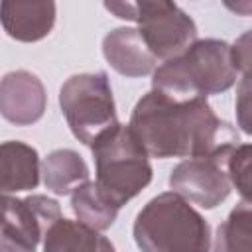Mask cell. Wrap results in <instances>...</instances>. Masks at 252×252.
I'll list each match as a JSON object with an SVG mask.
<instances>
[{"label": "cell", "instance_id": "3957f363", "mask_svg": "<svg viewBox=\"0 0 252 252\" xmlns=\"http://www.w3.org/2000/svg\"><path fill=\"white\" fill-rule=\"evenodd\" d=\"M134 240L142 252H209L211 228L187 199L167 191L138 213Z\"/></svg>", "mask_w": 252, "mask_h": 252}, {"label": "cell", "instance_id": "6da1fadb", "mask_svg": "<svg viewBox=\"0 0 252 252\" xmlns=\"http://www.w3.org/2000/svg\"><path fill=\"white\" fill-rule=\"evenodd\" d=\"M148 156L228 159L238 132L220 120L207 98L177 100L159 91L146 93L134 106L130 124Z\"/></svg>", "mask_w": 252, "mask_h": 252}, {"label": "cell", "instance_id": "ffe728a7", "mask_svg": "<svg viewBox=\"0 0 252 252\" xmlns=\"http://www.w3.org/2000/svg\"><path fill=\"white\" fill-rule=\"evenodd\" d=\"M2 252H35V248H30V246L16 242L8 236H2Z\"/></svg>", "mask_w": 252, "mask_h": 252}, {"label": "cell", "instance_id": "5bb4252c", "mask_svg": "<svg viewBox=\"0 0 252 252\" xmlns=\"http://www.w3.org/2000/svg\"><path fill=\"white\" fill-rule=\"evenodd\" d=\"M43 183L55 195H69L89 181V167L73 150H55L41 163Z\"/></svg>", "mask_w": 252, "mask_h": 252}, {"label": "cell", "instance_id": "52a82bcc", "mask_svg": "<svg viewBox=\"0 0 252 252\" xmlns=\"http://www.w3.org/2000/svg\"><path fill=\"white\" fill-rule=\"evenodd\" d=\"M224 165V159L215 158L183 159L171 169L169 187L189 203L203 209H215L230 193V179Z\"/></svg>", "mask_w": 252, "mask_h": 252}, {"label": "cell", "instance_id": "9c48e42d", "mask_svg": "<svg viewBox=\"0 0 252 252\" xmlns=\"http://www.w3.org/2000/svg\"><path fill=\"white\" fill-rule=\"evenodd\" d=\"M47 94L30 71H12L0 83V112L16 126H30L43 116Z\"/></svg>", "mask_w": 252, "mask_h": 252}, {"label": "cell", "instance_id": "277c9868", "mask_svg": "<svg viewBox=\"0 0 252 252\" xmlns=\"http://www.w3.org/2000/svg\"><path fill=\"white\" fill-rule=\"evenodd\" d=\"M96 187L114 205L122 207L152 181L148 152L130 126L114 124L93 144Z\"/></svg>", "mask_w": 252, "mask_h": 252}, {"label": "cell", "instance_id": "7c38bea8", "mask_svg": "<svg viewBox=\"0 0 252 252\" xmlns=\"http://www.w3.org/2000/svg\"><path fill=\"white\" fill-rule=\"evenodd\" d=\"M2 193H18L35 189L39 183V156L35 148L24 142H4L0 146Z\"/></svg>", "mask_w": 252, "mask_h": 252}, {"label": "cell", "instance_id": "4fadbf2b", "mask_svg": "<svg viewBox=\"0 0 252 252\" xmlns=\"http://www.w3.org/2000/svg\"><path fill=\"white\" fill-rule=\"evenodd\" d=\"M43 252H114V246L98 230L61 217L47 228Z\"/></svg>", "mask_w": 252, "mask_h": 252}, {"label": "cell", "instance_id": "e0dca14e", "mask_svg": "<svg viewBox=\"0 0 252 252\" xmlns=\"http://www.w3.org/2000/svg\"><path fill=\"white\" fill-rule=\"evenodd\" d=\"M230 185L246 203H252V144H238L226 159Z\"/></svg>", "mask_w": 252, "mask_h": 252}, {"label": "cell", "instance_id": "9a60e30c", "mask_svg": "<svg viewBox=\"0 0 252 252\" xmlns=\"http://www.w3.org/2000/svg\"><path fill=\"white\" fill-rule=\"evenodd\" d=\"M71 207L77 215L79 222L94 228L106 230L112 226L118 215V207H114L96 187L94 181H87L71 193Z\"/></svg>", "mask_w": 252, "mask_h": 252}, {"label": "cell", "instance_id": "30bf717a", "mask_svg": "<svg viewBox=\"0 0 252 252\" xmlns=\"http://www.w3.org/2000/svg\"><path fill=\"white\" fill-rule=\"evenodd\" d=\"M108 65L124 77H144L156 71V57L136 28H116L102 39Z\"/></svg>", "mask_w": 252, "mask_h": 252}, {"label": "cell", "instance_id": "ac0fdd59", "mask_svg": "<svg viewBox=\"0 0 252 252\" xmlns=\"http://www.w3.org/2000/svg\"><path fill=\"white\" fill-rule=\"evenodd\" d=\"M236 122L242 132L252 136V75H244L236 91Z\"/></svg>", "mask_w": 252, "mask_h": 252}, {"label": "cell", "instance_id": "44dd1931", "mask_svg": "<svg viewBox=\"0 0 252 252\" xmlns=\"http://www.w3.org/2000/svg\"><path fill=\"white\" fill-rule=\"evenodd\" d=\"M226 6H228L230 10L242 14V16H248V14L252 12V4H250V2H236V4H226Z\"/></svg>", "mask_w": 252, "mask_h": 252}, {"label": "cell", "instance_id": "5b68a950", "mask_svg": "<svg viewBox=\"0 0 252 252\" xmlns=\"http://www.w3.org/2000/svg\"><path fill=\"white\" fill-rule=\"evenodd\" d=\"M59 106L73 136L91 146L102 132L118 124L106 73H79L59 91Z\"/></svg>", "mask_w": 252, "mask_h": 252}, {"label": "cell", "instance_id": "d6986e66", "mask_svg": "<svg viewBox=\"0 0 252 252\" xmlns=\"http://www.w3.org/2000/svg\"><path fill=\"white\" fill-rule=\"evenodd\" d=\"M230 47L234 67L244 71V75H252V30L244 32Z\"/></svg>", "mask_w": 252, "mask_h": 252}, {"label": "cell", "instance_id": "8992f818", "mask_svg": "<svg viewBox=\"0 0 252 252\" xmlns=\"http://www.w3.org/2000/svg\"><path fill=\"white\" fill-rule=\"evenodd\" d=\"M132 22L156 59H173L181 55L197 37L195 22L173 2L144 0L134 2Z\"/></svg>", "mask_w": 252, "mask_h": 252}, {"label": "cell", "instance_id": "ba28073f", "mask_svg": "<svg viewBox=\"0 0 252 252\" xmlns=\"http://www.w3.org/2000/svg\"><path fill=\"white\" fill-rule=\"evenodd\" d=\"M2 203V236L22 242L30 248H35L45 236L47 228L57 219H61L59 203L45 195H30L26 199L4 195Z\"/></svg>", "mask_w": 252, "mask_h": 252}, {"label": "cell", "instance_id": "2e32d148", "mask_svg": "<svg viewBox=\"0 0 252 252\" xmlns=\"http://www.w3.org/2000/svg\"><path fill=\"white\" fill-rule=\"evenodd\" d=\"M215 252H252V203H238L219 224Z\"/></svg>", "mask_w": 252, "mask_h": 252}, {"label": "cell", "instance_id": "7a4b0ae2", "mask_svg": "<svg viewBox=\"0 0 252 252\" xmlns=\"http://www.w3.org/2000/svg\"><path fill=\"white\" fill-rule=\"evenodd\" d=\"M232 47L222 39H199L154 71L152 89L177 100L207 98L236 81Z\"/></svg>", "mask_w": 252, "mask_h": 252}, {"label": "cell", "instance_id": "8fae6325", "mask_svg": "<svg viewBox=\"0 0 252 252\" xmlns=\"http://www.w3.org/2000/svg\"><path fill=\"white\" fill-rule=\"evenodd\" d=\"M55 24L53 2H4L2 26L4 32L18 41L43 39Z\"/></svg>", "mask_w": 252, "mask_h": 252}]
</instances>
